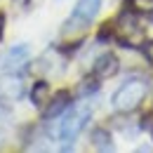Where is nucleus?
I'll return each mask as SVG.
<instances>
[{
	"label": "nucleus",
	"mask_w": 153,
	"mask_h": 153,
	"mask_svg": "<svg viewBox=\"0 0 153 153\" xmlns=\"http://www.w3.org/2000/svg\"><path fill=\"white\" fill-rule=\"evenodd\" d=\"M92 141H94L97 149H104V151L113 149V144H111V134L104 132V130H94V134H92Z\"/></svg>",
	"instance_id": "obj_8"
},
{
	"label": "nucleus",
	"mask_w": 153,
	"mask_h": 153,
	"mask_svg": "<svg viewBox=\"0 0 153 153\" xmlns=\"http://www.w3.org/2000/svg\"><path fill=\"white\" fill-rule=\"evenodd\" d=\"M2 24H5V14H0V38H2Z\"/></svg>",
	"instance_id": "obj_10"
},
{
	"label": "nucleus",
	"mask_w": 153,
	"mask_h": 153,
	"mask_svg": "<svg viewBox=\"0 0 153 153\" xmlns=\"http://www.w3.org/2000/svg\"><path fill=\"white\" fill-rule=\"evenodd\" d=\"M127 7L134 14H146L153 17V0H127Z\"/></svg>",
	"instance_id": "obj_7"
},
{
	"label": "nucleus",
	"mask_w": 153,
	"mask_h": 153,
	"mask_svg": "<svg viewBox=\"0 0 153 153\" xmlns=\"http://www.w3.org/2000/svg\"><path fill=\"white\" fill-rule=\"evenodd\" d=\"M68 101H71V97L66 94V92H59V94L52 99V106H50V108H45V115H47V118H52V115L61 113V111L68 106Z\"/></svg>",
	"instance_id": "obj_6"
},
{
	"label": "nucleus",
	"mask_w": 153,
	"mask_h": 153,
	"mask_svg": "<svg viewBox=\"0 0 153 153\" xmlns=\"http://www.w3.org/2000/svg\"><path fill=\"white\" fill-rule=\"evenodd\" d=\"M115 38L127 47H139L144 42V31L139 26V21L134 17V12H123L115 21Z\"/></svg>",
	"instance_id": "obj_4"
},
{
	"label": "nucleus",
	"mask_w": 153,
	"mask_h": 153,
	"mask_svg": "<svg viewBox=\"0 0 153 153\" xmlns=\"http://www.w3.org/2000/svg\"><path fill=\"white\" fill-rule=\"evenodd\" d=\"M115 73H118V59H115V54L106 52L104 57H99L94 61V76L97 78H111Z\"/></svg>",
	"instance_id": "obj_5"
},
{
	"label": "nucleus",
	"mask_w": 153,
	"mask_h": 153,
	"mask_svg": "<svg viewBox=\"0 0 153 153\" xmlns=\"http://www.w3.org/2000/svg\"><path fill=\"white\" fill-rule=\"evenodd\" d=\"M146 92H149V85H146L144 80H139V78H132V80L123 82V85L115 90L111 104H113L115 111H120V113H130V111H134V108L144 101Z\"/></svg>",
	"instance_id": "obj_2"
},
{
	"label": "nucleus",
	"mask_w": 153,
	"mask_h": 153,
	"mask_svg": "<svg viewBox=\"0 0 153 153\" xmlns=\"http://www.w3.org/2000/svg\"><path fill=\"white\" fill-rule=\"evenodd\" d=\"M99 10H101V0H78L71 17L64 24V38L80 40L87 33V28L94 21V17L99 14Z\"/></svg>",
	"instance_id": "obj_1"
},
{
	"label": "nucleus",
	"mask_w": 153,
	"mask_h": 153,
	"mask_svg": "<svg viewBox=\"0 0 153 153\" xmlns=\"http://www.w3.org/2000/svg\"><path fill=\"white\" fill-rule=\"evenodd\" d=\"M45 92H47V85H45V82H38V85H36V90H33V101H36V104H38V106H42V94H45Z\"/></svg>",
	"instance_id": "obj_9"
},
{
	"label": "nucleus",
	"mask_w": 153,
	"mask_h": 153,
	"mask_svg": "<svg viewBox=\"0 0 153 153\" xmlns=\"http://www.w3.org/2000/svg\"><path fill=\"white\" fill-rule=\"evenodd\" d=\"M87 118H90V106H73L64 115V123H61V130H59V139H61V144L66 149L78 139V134L85 127Z\"/></svg>",
	"instance_id": "obj_3"
},
{
	"label": "nucleus",
	"mask_w": 153,
	"mask_h": 153,
	"mask_svg": "<svg viewBox=\"0 0 153 153\" xmlns=\"http://www.w3.org/2000/svg\"><path fill=\"white\" fill-rule=\"evenodd\" d=\"M149 127H151V132H153V113L149 115Z\"/></svg>",
	"instance_id": "obj_11"
}]
</instances>
